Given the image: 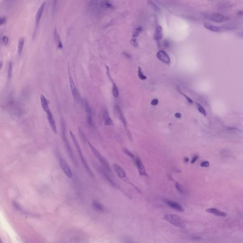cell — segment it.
Returning <instances> with one entry per match:
<instances>
[{
    "instance_id": "20",
    "label": "cell",
    "mask_w": 243,
    "mask_h": 243,
    "mask_svg": "<svg viewBox=\"0 0 243 243\" xmlns=\"http://www.w3.org/2000/svg\"><path fill=\"white\" fill-rule=\"evenodd\" d=\"M98 160H99L100 163L102 164V165L104 166V169H105V170L108 172H109V173H111V168L109 166V164L108 163V162H107V160H106L104 157H103V156H101L99 159H98Z\"/></svg>"
},
{
    "instance_id": "34",
    "label": "cell",
    "mask_w": 243,
    "mask_h": 243,
    "mask_svg": "<svg viewBox=\"0 0 243 243\" xmlns=\"http://www.w3.org/2000/svg\"><path fill=\"white\" fill-rule=\"evenodd\" d=\"M124 152L125 153V154H126L127 155H128L130 157L132 158H134V155L133 154H132L131 152H130L128 149H125V148H124Z\"/></svg>"
},
{
    "instance_id": "4",
    "label": "cell",
    "mask_w": 243,
    "mask_h": 243,
    "mask_svg": "<svg viewBox=\"0 0 243 243\" xmlns=\"http://www.w3.org/2000/svg\"><path fill=\"white\" fill-rule=\"evenodd\" d=\"M208 20L216 22H222L230 21L231 18L221 14L215 13L212 14H205L204 15Z\"/></svg>"
},
{
    "instance_id": "19",
    "label": "cell",
    "mask_w": 243,
    "mask_h": 243,
    "mask_svg": "<svg viewBox=\"0 0 243 243\" xmlns=\"http://www.w3.org/2000/svg\"><path fill=\"white\" fill-rule=\"evenodd\" d=\"M163 36V33H162V28L160 26H158L157 28H156L155 33H154V39L157 41H160Z\"/></svg>"
},
{
    "instance_id": "2",
    "label": "cell",
    "mask_w": 243,
    "mask_h": 243,
    "mask_svg": "<svg viewBox=\"0 0 243 243\" xmlns=\"http://www.w3.org/2000/svg\"><path fill=\"white\" fill-rule=\"evenodd\" d=\"M62 137L63 141L64 143V144L66 147V148L67 149V151L68 152V153H69L70 155V158H71V160L73 161V163L76 166H77V162L76 161V158L75 157L74 153L72 151V150L71 149V147L70 146L69 142L68 141L67 137L66 135V124L65 121L62 120Z\"/></svg>"
},
{
    "instance_id": "16",
    "label": "cell",
    "mask_w": 243,
    "mask_h": 243,
    "mask_svg": "<svg viewBox=\"0 0 243 243\" xmlns=\"http://www.w3.org/2000/svg\"><path fill=\"white\" fill-rule=\"evenodd\" d=\"M45 5V2H42L41 6L39 8V9H38V10L36 13V25H38L39 24L40 21L41 20V18L42 17V14L43 12L44 9Z\"/></svg>"
},
{
    "instance_id": "18",
    "label": "cell",
    "mask_w": 243,
    "mask_h": 243,
    "mask_svg": "<svg viewBox=\"0 0 243 243\" xmlns=\"http://www.w3.org/2000/svg\"><path fill=\"white\" fill-rule=\"evenodd\" d=\"M103 116L104 119V125H113V121L110 118L108 112L107 110L104 109L103 111Z\"/></svg>"
},
{
    "instance_id": "41",
    "label": "cell",
    "mask_w": 243,
    "mask_h": 243,
    "mask_svg": "<svg viewBox=\"0 0 243 243\" xmlns=\"http://www.w3.org/2000/svg\"><path fill=\"white\" fill-rule=\"evenodd\" d=\"M6 18L5 17H1L0 19V24L2 25V24H4L6 22Z\"/></svg>"
},
{
    "instance_id": "32",
    "label": "cell",
    "mask_w": 243,
    "mask_h": 243,
    "mask_svg": "<svg viewBox=\"0 0 243 243\" xmlns=\"http://www.w3.org/2000/svg\"><path fill=\"white\" fill-rule=\"evenodd\" d=\"M197 107H198V109L199 111L200 112L201 114H202L203 115L206 116V115H207L206 112L205 111V109L200 104L198 103L197 104Z\"/></svg>"
},
{
    "instance_id": "26",
    "label": "cell",
    "mask_w": 243,
    "mask_h": 243,
    "mask_svg": "<svg viewBox=\"0 0 243 243\" xmlns=\"http://www.w3.org/2000/svg\"><path fill=\"white\" fill-rule=\"evenodd\" d=\"M88 145H89V146L91 149V151H92V153H93V154H94V155L95 156V157L97 159H98L101 156V155L100 153H99L97 149L95 147H94V146H93V145L91 143H90L89 142H88Z\"/></svg>"
},
{
    "instance_id": "17",
    "label": "cell",
    "mask_w": 243,
    "mask_h": 243,
    "mask_svg": "<svg viewBox=\"0 0 243 243\" xmlns=\"http://www.w3.org/2000/svg\"><path fill=\"white\" fill-rule=\"evenodd\" d=\"M40 98H41V105H42V109L44 110V111L46 113H47L49 111L50 109L49 108L48 102V101H47V99L46 98V97H45V96L43 94H42L41 95Z\"/></svg>"
},
{
    "instance_id": "43",
    "label": "cell",
    "mask_w": 243,
    "mask_h": 243,
    "mask_svg": "<svg viewBox=\"0 0 243 243\" xmlns=\"http://www.w3.org/2000/svg\"><path fill=\"white\" fill-rule=\"evenodd\" d=\"M175 116L177 118H181V114L180 113H177L175 114Z\"/></svg>"
},
{
    "instance_id": "13",
    "label": "cell",
    "mask_w": 243,
    "mask_h": 243,
    "mask_svg": "<svg viewBox=\"0 0 243 243\" xmlns=\"http://www.w3.org/2000/svg\"><path fill=\"white\" fill-rule=\"evenodd\" d=\"M165 203L167 204L168 206L172 208H173L174 209L180 211V212H183L184 209L182 207L181 205L176 202L172 201L170 200H164Z\"/></svg>"
},
{
    "instance_id": "3",
    "label": "cell",
    "mask_w": 243,
    "mask_h": 243,
    "mask_svg": "<svg viewBox=\"0 0 243 243\" xmlns=\"http://www.w3.org/2000/svg\"><path fill=\"white\" fill-rule=\"evenodd\" d=\"M163 218L168 222L176 227L180 228H184L185 227V224L181 218L176 215L167 214L164 215Z\"/></svg>"
},
{
    "instance_id": "29",
    "label": "cell",
    "mask_w": 243,
    "mask_h": 243,
    "mask_svg": "<svg viewBox=\"0 0 243 243\" xmlns=\"http://www.w3.org/2000/svg\"><path fill=\"white\" fill-rule=\"evenodd\" d=\"M13 72V64L12 62L9 63L8 66V78L9 79H10L11 78Z\"/></svg>"
},
{
    "instance_id": "22",
    "label": "cell",
    "mask_w": 243,
    "mask_h": 243,
    "mask_svg": "<svg viewBox=\"0 0 243 243\" xmlns=\"http://www.w3.org/2000/svg\"><path fill=\"white\" fill-rule=\"evenodd\" d=\"M93 206L94 208L98 211L99 212H104L105 208L104 206L101 204L100 202L97 201V200H94L93 202Z\"/></svg>"
},
{
    "instance_id": "9",
    "label": "cell",
    "mask_w": 243,
    "mask_h": 243,
    "mask_svg": "<svg viewBox=\"0 0 243 243\" xmlns=\"http://www.w3.org/2000/svg\"><path fill=\"white\" fill-rule=\"evenodd\" d=\"M204 27L208 29V30L213 31V32H221L224 29H226V28L222 27L221 26H217L213 24H211L208 22H205L204 23Z\"/></svg>"
},
{
    "instance_id": "25",
    "label": "cell",
    "mask_w": 243,
    "mask_h": 243,
    "mask_svg": "<svg viewBox=\"0 0 243 243\" xmlns=\"http://www.w3.org/2000/svg\"><path fill=\"white\" fill-rule=\"evenodd\" d=\"M24 42H25V39L24 37H21L19 40L18 42V52L19 54H20L24 46Z\"/></svg>"
},
{
    "instance_id": "39",
    "label": "cell",
    "mask_w": 243,
    "mask_h": 243,
    "mask_svg": "<svg viewBox=\"0 0 243 243\" xmlns=\"http://www.w3.org/2000/svg\"><path fill=\"white\" fill-rule=\"evenodd\" d=\"M2 42H3V43L4 44L6 45V44H8V42H9V39H8V38L6 36H4L2 37Z\"/></svg>"
},
{
    "instance_id": "24",
    "label": "cell",
    "mask_w": 243,
    "mask_h": 243,
    "mask_svg": "<svg viewBox=\"0 0 243 243\" xmlns=\"http://www.w3.org/2000/svg\"><path fill=\"white\" fill-rule=\"evenodd\" d=\"M100 6L103 8L111 9L114 7L113 5L110 1L102 0L100 1Z\"/></svg>"
},
{
    "instance_id": "42",
    "label": "cell",
    "mask_w": 243,
    "mask_h": 243,
    "mask_svg": "<svg viewBox=\"0 0 243 243\" xmlns=\"http://www.w3.org/2000/svg\"><path fill=\"white\" fill-rule=\"evenodd\" d=\"M198 157H199V156L198 155H195L192 158V160H191V163L192 164L194 163L195 162V161L197 160L198 159Z\"/></svg>"
},
{
    "instance_id": "37",
    "label": "cell",
    "mask_w": 243,
    "mask_h": 243,
    "mask_svg": "<svg viewBox=\"0 0 243 243\" xmlns=\"http://www.w3.org/2000/svg\"><path fill=\"white\" fill-rule=\"evenodd\" d=\"M175 186H176V188L177 189V190H178L180 192H181V193H183V190H182V187H181V185H180L179 183L177 182V183H176Z\"/></svg>"
},
{
    "instance_id": "1",
    "label": "cell",
    "mask_w": 243,
    "mask_h": 243,
    "mask_svg": "<svg viewBox=\"0 0 243 243\" xmlns=\"http://www.w3.org/2000/svg\"><path fill=\"white\" fill-rule=\"evenodd\" d=\"M70 137L71 138V139L72 140L73 143H74V144L75 145V146L76 147V150H77V151L78 152V155L81 159V160L82 161V163L83 165V166L84 168H85V169L86 170V172L88 173V174L90 175L91 177H93L94 176V175H93V173L91 171L90 168L89 167L88 165L87 164L86 160H85L84 157L83 156V155L82 154V151H81V147L79 145V143H78V142L77 141V140L76 139L75 135H74V134L73 133V132H72L71 131H70Z\"/></svg>"
},
{
    "instance_id": "44",
    "label": "cell",
    "mask_w": 243,
    "mask_h": 243,
    "mask_svg": "<svg viewBox=\"0 0 243 243\" xmlns=\"http://www.w3.org/2000/svg\"><path fill=\"white\" fill-rule=\"evenodd\" d=\"M125 243H134L132 240H128V239H126L125 240Z\"/></svg>"
},
{
    "instance_id": "8",
    "label": "cell",
    "mask_w": 243,
    "mask_h": 243,
    "mask_svg": "<svg viewBox=\"0 0 243 243\" xmlns=\"http://www.w3.org/2000/svg\"><path fill=\"white\" fill-rule=\"evenodd\" d=\"M85 111L86 114V120L88 125L92 126L93 125V118H92V111L90 106L87 101L85 103Z\"/></svg>"
},
{
    "instance_id": "23",
    "label": "cell",
    "mask_w": 243,
    "mask_h": 243,
    "mask_svg": "<svg viewBox=\"0 0 243 243\" xmlns=\"http://www.w3.org/2000/svg\"><path fill=\"white\" fill-rule=\"evenodd\" d=\"M143 30V28L142 27H138L137 28H135L133 29L132 31V39L136 40V38L138 37L139 34L141 33Z\"/></svg>"
},
{
    "instance_id": "7",
    "label": "cell",
    "mask_w": 243,
    "mask_h": 243,
    "mask_svg": "<svg viewBox=\"0 0 243 243\" xmlns=\"http://www.w3.org/2000/svg\"><path fill=\"white\" fill-rule=\"evenodd\" d=\"M59 163L60 165V166L63 172L64 173L66 174V175L70 179H71L73 178V173L68 165V163L66 162V161L63 159L62 158H60L59 159Z\"/></svg>"
},
{
    "instance_id": "21",
    "label": "cell",
    "mask_w": 243,
    "mask_h": 243,
    "mask_svg": "<svg viewBox=\"0 0 243 243\" xmlns=\"http://www.w3.org/2000/svg\"><path fill=\"white\" fill-rule=\"evenodd\" d=\"M100 172L103 175V176L105 179V180L107 181L111 185L114 186V187L115 186V183L114 182V181L111 178H110V177L109 176V175L105 172V171L104 170H103L102 169H100Z\"/></svg>"
},
{
    "instance_id": "46",
    "label": "cell",
    "mask_w": 243,
    "mask_h": 243,
    "mask_svg": "<svg viewBox=\"0 0 243 243\" xmlns=\"http://www.w3.org/2000/svg\"><path fill=\"white\" fill-rule=\"evenodd\" d=\"M239 14H241V15H243V12H239L238 13Z\"/></svg>"
},
{
    "instance_id": "15",
    "label": "cell",
    "mask_w": 243,
    "mask_h": 243,
    "mask_svg": "<svg viewBox=\"0 0 243 243\" xmlns=\"http://www.w3.org/2000/svg\"><path fill=\"white\" fill-rule=\"evenodd\" d=\"M206 211L210 214H212L221 217H226L227 216V214L225 212H222L221 211L219 210L217 208H209L206 209Z\"/></svg>"
},
{
    "instance_id": "45",
    "label": "cell",
    "mask_w": 243,
    "mask_h": 243,
    "mask_svg": "<svg viewBox=\"0 0 243 243\" xmlns=\"http://www.w3.org/2000/svg\"><path fill=\"white\" fill-rule=\"evenodd\" d=\"M184 161H185V162H187L189 161V159H188V158H187V157H185V158H184Z\"/></svg>"
},
{
    "instance_id": "14",
    "label": "cell",
    "mask_w": 243,
    "mask_h": 243,
    "mask_svg": "<svg viewBox=\"0 0 243 243\" xmlns=\"http://www.w3.org/2000/svg\"><path fill=\"white\" fill-rule=\"evenodd\" d=\"M135 163L138 169L139 174L140 176H147L145 167L144 166L142 161L138 158H137L135 160Z\"/></svg>"
},
{
    "instance_id": "6",
    "label": "cell",
    "mask_w": 243,
    "mask_h": 243,
    "mask_svg": "<svg viewBox=\"0 0 243 243\" xmlns=\"http://www.w3.org/2000/svg\"><path fill=\"white\" fill-rule=\"evenodd\" d=\"M69 81H70V89H71V90L72 92V94L73 98H74V99L76 102H77V103H79V102H80V101H81L80 94L78 92V89L76 88V86L75 84L74 81L72 77L70 75V77H69Z\"/></svg>"
},
{
    "instance_id": "38",
    "label": "cell",
    "mask_w": 243,
    "mask_h": 243,
    "mask_svg": "<svg viewBox=\"0 0 243 243\" xmlns=\"http://www.w3.org/2000/svg\"><path fill=\"white\" fill-rule=\"evenodd\" d=\"M209 165L210 164L208 161H204L202 162L200 164V166L202 167H208L209 166Z\"/></svg>"
},
{
    "instance_id": "47",
    "label": "cell",
    "mask_w": 243,
    "mask_h": 243,
    "mask_svg": "<svg viewBox=\"0 0 243 243\" xmlns=\"http://www.w3.org/2000/svg\"><path fill=\"white\" fill-rule=\"evenodd\" d=\"M1 67H2V61H1L0 62V68H1Z\"/></svg>"
},
{
    "instance_id": "10",
    "label": "cell",
    "mask_w": 243,
    "mask_h": 243,
    "mask_svg": "<svg viewBox=\"0 0 243 243\" xmlns=\"http://www.w3.org/2000/svg\"><path fill=\"white\" fill-rule=\"evenodd\" d=\"M47 115V119L48 121L49 122V124L50 125V126L51 127V128L52 130V131L54 133L56 134L57 133V126H56V123L54 120V117L53 116L52 114L50 111L46 113Z\"/></svg>"
},
{
    "instance_id": "33",
    "label": "cell",
    "mask_w": 243,
    "mask_h": 243,
    "mask_svg": "<svg viewBox=\"0 0 243 243\" xmlns=\"http://www.w3.org/2000/svg\"><path fill=\"white\" fill-rule=\"evenodd\" d=\"M125 131H126V134H127V137L128 138V139L131 142H132V134L131 133V132H130V131L129 130V129H128L127 127H126L125 128Z\"/></svg>"
},
{
    "instance_id": "11",
    "label": "cell",
    "mask_w": 243,
    "mask_h": 243,
    "mask_svg": "<svg viewBox=\"0 0 243 243\" xmlns=\"http://www.w3.org/2000/svg\"><path fill=\"white\" fill-rule=\"evenodd\" d=\"M114 114L118 117V118L120 120V121L123 123V125L125 126V128L127 127V122L125 120V118H124L123 113L121 111V110L120 107L118 105H115L114 108Z\"/></svg>"
},
{
    "instance_id": "12",
    "label": "cell",
    "mask_w": 243,
    "mask_h": 243,
    "mask_svg": "<svg viewBox=\"0 0 243 243\" xmlns=\"http://www.w3.org/2000/svg\"><path fill=\"white\" fill-rule=\"evenodd\" d=\"M157 57L163 62L169 64L170 62V58L166 52L163 50H160L157 54Z\"/></svg>"
},
{
    "instance_id": "35",
    "label": "cell",
    "mask_w": 243,
    "mask_h": 243,
    "mask_svg": "<svg viewBox=\"0 0 243 243\" xmlns=\"http://www.w3.org/2000/svg\"><path fill=\"white\" fill-rule=\"evenodd\" d=\"M180 92V93H181V95H182L184 97H185V98L186 99V100L188 101V102H189L190 104H193V101L192 100V99L188 97L187 95H186L185 94H183V93L181 92Z\"/></svg>"
},
{
    "instance_id": "31",
    "label": "cell",
    "mask_w": 243,
    "mask_h": 243,
    "mask_svg": "<svg viewBox=\"0 0 243 243\" xmlns=\"http://www.w3.org/2000/svg\"><path fill=\"white\" fill-rule=\"evenodd\" d=\"M148 4H149V5H150V6H151V7L153 8V9L154 11H155L156 12H160V9L159 8V7L157 6V5L155 3H154V2H153L152 1H148Z\"/></svg>"
},
{
    "instance_id": "5",
    "label": "cell",
    "mask_w": 243,
    "mask_h": 243,
    "mask_svg": "<svg viewBox=\"0 0 243 243\" xmlns=\"http://www.w3.org/2000/svg\"><path fill=\"white\" fill-rule=\"evenodd\" d=\"M113 168H114V169L115 172H116V173L117 174L118 177L120 179H121L123 181H124L126 183L132 185V186H133L137 190H138L139 192H141V190L139 189V188H138L136 186L134 185L129 180V179L128 178V177L126 174L125 171H124V170L122 168L119 166L117 164H114L113 165Z\"/></svg>"
},
{
    "instance_id": "30",
    "label": "cell",
    "mask_w": 243,
    "mask_h": 243,
    "mask_svg": "<svg viewBox=\"0 0 243 243\" xmlns=\"http://www.w3.org/2000/svg\"><path fill=\"white\" fill-rule=\"evenodd\" d=\"M138 75L139 78L141 80H145L146 79H147V77L145 75H143V74L142 72V69L140 67H138Z\"/></svg>"
},
{
    "instance_id": "40",
    "label": "cell",
    "mask_w": 243,
    "mask_h": 243,
    "mask_svg": "<svg viewBox=\"0 0 243 243\" xmlns=\"http://www.w3.org/2000/svg\"><path fill=\"white\" fill-rule=\"evenodd\" d=\"M159 103V101L157 99H154L151 101V104L153 105H156Z\"/></svg>"
},
{
    "instance_id": "27",
    "label": "cell",
    "mask_w": 243,
    "mask_h": 243,
    "mask_svg": "<svg viewBox=\"0 0 243 243\" xmlns=\"http://www.w3.org/2000/svg\"><path fill=\"white\" fill-rule=\"evenodd\" d=\"M112 83H113V90H112L113 94L114 97H117L119 96V91L117 85L114 82V81Z\"/></svg>"
},
{
    "instance_id": "36",
    "label": "cell",
    "mask_w": 243,
    "mask_h": 243,
    "mask_svg": "<svg viewBox=\"0 0 243 243\" xmlns=\"http://www.w3.org/2000/svg\"><path fill=\"white\" fill-rule=\"evenodd\" d=\"M131 42V44H132V46H133L134 47H138V43L137 42L136 40L132 39V40H131V42Z\"/></svg>"
},
{
    "instance_id": "28",
    "label": "cell",
    "mask_w": 243,
    "mask_h": 243,
    "mask_svg": "<svg viewBox=\"0 0 243 243\" xmlns=\"http://www.w3.org/2000/svg\"><path fill=\"white\" fill-rule=\"evenodd\" d=\"M55 38L56 39V42H57L58 47L60 48H62L63 45L62 42H61V41L60 40V39L59 35L57 34V33L56 31H55Z\"/></svg>"
}]
</instances>
